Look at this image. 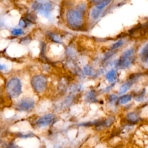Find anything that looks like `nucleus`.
<instances>
[{
	"label": "nucleus",
	"mask_w": 148,
	"mask_h": 148,
	"mask_svg": "<svg viewBox=\"0 0 148 148\" xmlns=\"http://www.w3.org/2000/svg\"><path fill=\"white\" fill-rule=\"evenodd\" d=\"M112 2V0H105V1L97 4L91 10L90 13V16L91 18L94 20H97L99 16L101 14V13L103 10V9L109 5L110 2Z\"/></svg>",
	"instance_id": "nucleus-6"
},
{
	"label": "nucleus",
	"mask_w": 148,
	"mask_h": 148,
	"mask_svg": "<svg viewBox=\"0 0 148 148\" xmlns=\"http://www.w3.org/2000/svg\"><path fill=\"white\" fill-rule=\"evenodd\" d=\"M135 49L133 47L130 48L123 52L120 58L116 63V66L121 69L128 68L134 61V55Z\"/></svg>",
	"instance_id": "nucleus-3"
},
{
	"label": "nucleus",
	"mask_w": 148,
	"mask_h": 148,
	"mask_svg": "<svg viewBox=\"0 0 148 148\" xmlns=\"http://www.w3.org/2000/svg\"><path fill=\"white\" fill-rule=\"evenodd\" d=\"M86 100L89 102H94L96 101L95 94L93 91H89L86 95Z\"/></svg>",
	"instance_id": "nucleus-17"
},
{
	"label": "nucleus",
	"mask_w": 148,
	"mask_h": 148,
	"mask_svg": "<svg viewBox=\"0 0 148 148\" xmlns=\"http://www.w3.org/2000/svg\"><path fill=\"white\" fill-rule=\"evenodd\" d=\"M106 79L109 82L113 83V82H115L117 79L116 72L113 69L110 70V71H109L107 73V74L106 75Z\"/></svg>",
	"instance_id": "nucleus-12"
},
{
	"label": "nucleus",
	"mask_w": 148,
	"mask_h": 148,
	"mask_svg": "<svg viewBox=\"0 0 148 148\" xmlns=\"http://www.w3.org/2000/svg\"><path fill=\"white\" fill-rule=\"evenodd\" d=\"M65 19L67 24L72 28L79 29L83 25L84 18L83 12L77 9H70L65 14Z\"/></svg>",
	"instance_id": "nucleus-1"
},
{
	"label": "nucleus",
	"mask_w": 148,
	"mask_h": 148,
	"mask_svg": "<svg viewBox=\"0 0 148 148\" xmlns=\"http://www.w3.org/2000/svg\"><path fill=\"white\" fill-rule=\"evenodd\" d=\"M9 148H19L17 145H15L14 143H11L9 145Z\"/></svg>",
	"instance_id": "nucleus-20"
},
{
	"label": "nucleus",
	"mask_w": 148,
	"mask_h": 148,
	"mask_svg": "<svg viewBox=\"0 0 148 148\" xmlns=\"http://www.w3.org/2000/svg\"><path fill=\"white\" fill-rule=\"evenodd\" d=\"M124 40L123 39H119L117 41H116L115 43H114L112 46H111V50H117L121 47H123L124 45Z\"/></svg>",
	"instance_id": "nucleus-15"
},
{
	"label": "nucleus",
	"mask_w": 148,
	"mask_h": 148,
	"mask_svg": "<svg viewBox=\"0 0 148 148\" xmlns=\"http://www.w3.org/2000/svg\"><path fill=\"white\" fill-rule=\"evenodd\" d=\"M47 36L54 43H61L62 42V38L61 36L57 33L53 32H48Z\"/></svg>",
	"instance_id": "nucleus-10"
},
{
	"label": "nucleus",
	"mask_w": 148,
	"mask_h": 148,
	"mask_svg": "<svg viewBox=\"0 0 148 148\" xmlns=\"http://www.w3.org/2000/svg\"><path fill=\"white\" fill-rule=\"evenodd\" d=\"M32 9L46 18H49L53 9V5L49 0H35L32 5Z\"/></svg>",
	"instance_id": "nucleus-2"
},
{
	"label": "nucleus",
	"mask_w": 148,
	"mask_h": 148,
	"mask_svg": "<svg viewBox=\"0 0 148 148\" xmlns=\"http://www.w3.org/2000/svg\"><path fill=\"white\" fill-rule=\"evenodd\" d=\"M83 72L86 75L91 76L94 73V71H93V69L91 66H90L88 65H87V66L84 67L83 70Z\"/></svg>",
	"instance_id": "nucleus-18"
},
{
	"label": "nucleus",
	"mask_w": 148,
	"mask_h": 148,
	"mask_svg": "<svg viewBox=\"0 0 148 148\" xmlns=\"http://www.w3.org/2000/svg\"><path fill=\"white\" fill-rule=\"evenodd\" d=\"M23 32H24V31L21 28H17L13 29L11 31V34L13 36H20V35H23Z\"/></svg>",
	"instance_id": "nucleus-16"
},
{
	"label": "nucleus",
	"mask_w": 148,
	"mask_h": 148,
	"mask_svg": "<svg viewBox=\"0 0 148 148\" xmlns=\"http://www.w3.org/2000/svg\"><path fill=\"white\" fill-rule=\"evenodd\" d=\"M90 2L92 3H94V4H98V3H100L103 1H105V0H88Z\"/></svg>",
	"instance_id": "nucleus-19"
},
{
	"label": "nucleus",
	"mask_w": 148,
	"mask_h": 148,
	"mask_svg": "<svg viewBox=\"0 0 148 148\" xmlns=\"http://www.w3.org/2000/svg\"><path fill=\"white\" fill-rule=\"evenodd\" d=\"M56 117L53 114L48 113L43 115L36 121V125L39 127H47L50 125L55 120Z\"/></svg>",
	"instance_id": "nucleus-8"
},
{
	"label": "nucleus",
	"mask_w": 148,
	"mask_h": 148,
	"mask_svg": "<svg viewBox=\"0 0 148 148\" xmlns=\"http://www.w3.org/2000/svg\"><path fill=\"white\" fill-rule=\"evenodd\" d=\"M132 99V96L130 94H127V95H124L121 96L119 99V102L120 104L124 105V104H126L128 102H130V101H131Z\"/></svg>",
	"instance_id": "nucleus-14"
},
{
	"label": "nucleus",
	"mask_w": 148,
	"mask_h": 148,
	"mask_svg": "<svg viewBox=\"0 0 148 148\" xmlns=\"http://www.w3.org/2000/svg\"><path fill=\"white\" fill-rule=\"evenodd\" d=\"M132 83H133L132 82L129 81V82H127L124 83L123 84H122L121 86L120 87L119 94L121 95V94L125 93L131 87V86L132 85Z\"/></svg>",
	"instance_id": "nucleus-11"
},
{
	"label": "nucleus",
	"mask_w": 148,
	"mask_h": 148,
	"mask_svg": "<svg viewBox=\"0 0 148 148\" xmlns=\"http://www.w3.org/2000/svg\"><path fill=\"white\" fill-rule=\"evenodd\" d=\"M127 119L132 123H136L139 120V116L135 112H130L127 115Z\"/></svg>",
	"instance_id": "nucleus-13"
},
{
	"label": "nucleus",
	"mask_w": 148,
	"mask_h": 148,
	"mask_svg": "<svg viewBox=\"0 0 148 148\" xmlns=\"http://www.w3.org/2000/svg\"><path fill=\"white\" fill-rule=\"evenodd\" d=\"M6 91L11 97H18L22 91V85L20 80L17 77L10 79L6 84Z\"/></svg>",
	"instance_id": "nucleus-4"
},
{
	"label": "nucleus",
	"mask_w": 148,
	"mask_h": 148,
	"mask_svg": "<svg viewBox=\"0 0 148 148\" xmlns=\"http://www.w3.org/2000/svg\"><path fill=\"white\" fill-rule=\"evenodd\" d=\"M31 84L34 90L38 93H42L47 87V79L42 75H38L32 77Z\"/></svg>",
	"instance_id": "nucleus-5"
},
{
	"label": "nucleus",
	"mask_w": 148,
	"mask_h": 148,
	"mask_svg": "<svg viewBox=\"0 0 148 148\" xmlns=\"http://www.w3.org/2000/svg\"><path fill=\"white\" fill-rule=\"evenodd\" d=\"M139 57L140 60L146 64L148 66V41L142 47L139 53Z\"/></svg>",
	"instance_id": "nucleus-9"
},
{
	"label": "nucleus",
	"mask_w": 148,
	"mask_h": 148,
	"mask_svg": "<svg viewBox=\"0 0 148 148\" xmlns=\"http://www.w3.org/2000/svg\"><path fill=\"white\" fill-rule=\"evenodd\" d=\"M35 105V101L31 98L21 99L16 104V109L20 111H28L32 109Z\"/></svg>",
	"instance_id": "nucleus-7"
}]
</instances>
